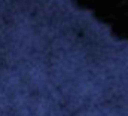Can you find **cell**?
I'll list each match as a JSON object with an SVG mask.
<instances>
[{"mask_svg": "<svg viewBox=\"0 0 128 116\" xmlns=\"http://www.w3.org/2000/svg\"><path fill=\"white\" fill-rule=\"evenodd\" d=\"M0 116H113L74 0H0Z\"/></svg>", "mask_w": 128, "mask_h": 116, "instance_id": "cell-1", "label": "cell"}]
</instances>
